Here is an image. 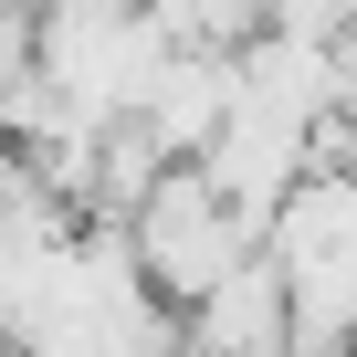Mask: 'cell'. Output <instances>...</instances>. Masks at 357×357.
I'll return each instance as SVG.
<instances>
[{"mask_svg":"<svg viewBox=\"0 0 357 357\" xmlns=\"http://www.w3.org/2000/svg\"><path fill=\"white\" fill-rule=\"evenodd\" d=\"M116 242H126V263H137V284L168 305V315H190L231 263H252L263 252V231L200 178V158H178V168H158L147 190H137V211L116 221Z\"/></svg>","mask_w":357,"mask_h":357,"instance_id":"obj_1","label":"cell"},{"mask_svg":"<svg viewBox=\"0 0 357 357\" xmlns=\"http://www.w3.org/2000/svg\"><path fill=\"white\" fill-rule=\"evenodd\" d=\"M263 263L284 273L294 336H347L357 347V168H305L284 211L263 221Z\"/></svg>","mask_w":357,"mask_h":357,"instance_id":"obj_2","label":"cell"},{"mask_svg":"<svg viewBox=\"0 0 357 357\" xmlns=\"http://www.w3.org/2000/svg\"><path fill=\"white\" fill-rule=\"evenodd\" d=\"M178 347L190 357H284L294 347V305H284V273L252 252V263H231L190 315H178Z\"/></svg>","mask_w":357,"mask_h":357,"instance_id":"obj_3","label":"cell"}]
</instances>
